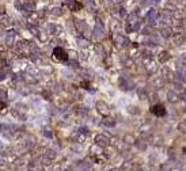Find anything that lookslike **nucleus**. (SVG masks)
<instances>
[{
  "label": "nucleus",
  "instance_id": "obj_1",
  "mask_svg": "<svg viewBox=\"0 0 186 171\" xmlns=\"http://www.w3.org/2000/svg\"><path fill=\"white\" fill-rule=\"evenodd\" d=\"M53 56L57 58V60H60V61H65V60H68V54H67V52L64 50L63 48H54V50H53Z\"/></svg>",
  "mask_w": 186,
  "mask_h": 171
},
{
  "label": "nucleus",
  "instance_id": "obj_2",
  "mask_svg": "<svg viewBox=\"0 0 186 171\" xmlns=\"http://www.w3.org/2000/svg\"><path fill=\"white\" fill-rule=\"evenodd\" d=\"M151 113L153 115H156V117H163L166 114V109H164L163 105H153L151 107Z\"/></svg>",
  "mask_w": 186,
  "mask_h": 171
},
{
  "label": "nucleus",
  "instance_id": "obj_3",
  "mask_svg": "<svg viewBox=\"0 0 186 171\" xmlns=\"http://www.w3.org/2000/svg\"><path fill=\"white\" fill-rule=\"evenodd\" d=\"M82 3H78V2H74V3H71L69 4V8L72 10V11H79L80 8H82Z\"/></svg>",
  "mask_w": 186,
  "mask_h": 171
},
{
  "label": "nucleus",
  "instance_id": "obj_4",
  "mask_svg": "<svg viewBox=\"0 0 186 171\" xmlns=\"http://www.w3.org/2000/svg\"><path fill=\"white\" fill-rule=\"evenodd\" d=\"M4 107H6V105H4L3 102H0V111H2V110H3Z\"/></svg>",
  "mask_w": 186,
  "mask_h": 171
}]
</instances>
